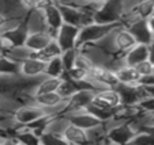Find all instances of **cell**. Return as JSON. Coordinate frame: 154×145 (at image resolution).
<instances>
[{
  "instance_id": "6da1fadb",
  "label": "cell",
  "mask_w": 154,
  "mask_h": 145,
  "mask_svg": "<svg viewBox=\"0 0 154 145\" xmlns=\"http://www.w3.org/2000/svg\"><path fill=\"white\" fill-rule=\"evenodd\" d=\"M119 25L120 23H101V22H96L94 20L91 23L81 27L78 48L86 44H96V42H98L100 39H102L105 35L109 34Z\"/></svg>"
},
{
  "instance_id": "7a4b0ae2",
  "label": "cell",
  "mask_w": 154,
  "mask_h": 145,
  "mask_svg": "<svg viewBox=\"0 0 154 145\" xmlns=\"http://www.w3.org/2000/svg\"><path fill=\"white\" fill-rule=\"evenodd\" d=\"M64 23L74 25L76 27H83L86 25L94 22V15L85 11L78 4H59Z\"/></svg>"
},
{
  "instance_id": "3957f363",
  "label": "cell",
  "mask_w": 154,
  "mask_h": 145,
  "mask_svg": "<svg viewBox=\"0 0 154 145\" xmlns=\"http://www.w3.org/2000/svg\"><path fill=\"white\" fill-rule=\"evenodd\" d=\"M124 12L123 0H105L101 10L94 15V20L101 23H122Z\"/></svg>"
},
{
  "instance_id": "277c9868",
  "label": "cell",
  "mask_w": 154,
  "mask_h": 145,
  "mask_svg": "<svg viewBox=\"0 0 154 145\" xmlns=\"http://www.w3.org/2000/svg\"><path fill=\"white\" fill-rule=\"evenodd\" d=\"M64 115L67 117L72 123H75L79 128H83L85 130L93 128V126L101 123V119L97 118L93 113L87 110V109H67L64 111Z\"/></svg>"
},
{
  "instance_id": "5b68a950",
  "label": "cell",
  "mask_w": 154,
  "mask_h": 145,
  "mask_svg": "<svg viewBox=\"0 0 154 145\" xmlns=\"http://www.w3.org/2000/svg\"><path fill=\"white\" fill-rule=\"evenodd\" d=\"M79 31H81L79 27L74 26V25L63 23L56 31L55 39L57 41V44L60 45V48L63 50L74 49V48H78Z\"/></svg>"
},
{
  "instance_id": "8992f818",
  "label": "cell",
  "mask_w": 154,
  "mask_h": 145,
  "mask_svg": "<svg viewBox=\"0 0 154 145\" xmlns=\"http://www.w3.org/2000/svg\"><path fill=\"white\" fill-rule=\"evenodd\" d=\"M93 103H96L100 107L108 109V110H116L123 105V100L116 87H106L97 91Z\"/></svg>"
},
{
  "instance_id": "52a82bcc",
  "label": "cell",
  "mask_w": 154,
  "mask_h": 145,
  "mask_svg": "<svg viewBox=\"0 0 154 145\" xmlns=\"http://www.w3.org/2000/svg\"><path fill=\"white\" fill-rule=\"evenodd\" d=\"M14 115L20 125H30L37 119H40L41 117L47 115V113L38 105H35L33 102H27V103H22L14 111Z\"/></svg>"
},
{
  "instance_id": "ba28073f",
  "label": "cell",
  "mask_w": 154,
  "mask_h": 145,
  "mask_svg": "<svg viewBox=\"0 0 154 145\" xmlns=\"http://www.w3.org/2000/svg\"><path fill=\"white\" fill-rule=\"evenodd\" d=\"M116 90L122 95L123 105L128 106H138L140 100L145 96H147L142 84H123V83H119L116 86Z\"/></svg>"
},
{
  "instance_id": "9c48e42d",
  "label": "cell",
  "mask_w": 154,
  "mask_h": 145,
  "mask_svg": "<svg viewBox=\"0 0 154 145\" xmlns=\"http://www.w3.org/2000/svg\"><path fill=\"white\" fill-rule=\"evenodd\" d=\"M112 34H113L115 46H116L117 52H119L120 54H124L127 50H130L134 45L138 44L135 37L132 35V33L128 30V27L124 26V25H122V23H120L119 26L115 27Z\"/></svg>"
},
{
  "instance_id": "30bf717a",
  "label": "cell",
  "mask_w": 154,
  "mask_h": 145,
  "mask_svg": "<svg viewBox=\"0 0 154 145\" xmlns=\"http://www.w3.org/2000/svg\"><path fill=\"white\" fill-rule=\"evenodd\" d=\"M128 30L132 33L138 44H150L154 41V33L149 25V19H137L127 25Z\"/></svg>"
},
{
  "instance_id": "8fae6325",
  "label": "cell",
  "mask_w": 154,
  "mask_h": 145,
  "mask_svg": "<svg viewBox=\"0 0 154 145\" xmlns=\"http://www.w3.org/2000/svg\"><path fill=\"white\" fill-rule=\"evenodd\" d=\"M27 12L23 0H0V15L6 19H25Z\"/></svg>"
},
{
  "instance_id": "7c38bea8",
  "label": "cell",
  "mask_w": 154,
  "mask_h": 145,
  "mask_svg": "<svg viewBox=\"0 0 154 145\" xmlns=\"http://www.w3.org/2000/svg\"><path fill=\"white\" fill-rule=\"evenodd\" d=\"M41 10H42V12H44V16H45V20H47V25H48V27H49L51 33H52L53 35H56V31L59 30V27L64 23L63 15H61L59 4L51 1V3H48L47 6Z\"/></svg>"
},
{
  "instance_id": "4fadbf2b",
  "label": "cell",
  "mask_w": 154,
  "mask_h": 145,
  "mask_svg": "<svg viewBox=\"0 0 154 145\" xmlns=\"http://www.w3.org/2000/svg\"><path fill=\"white\" fill-rule=\"evenodd\" d=\"M25 25L27 26L29 33H40V31H49V27L47 25V20L44 16L42 10H32V11L27 12V15L23 19ZM52 34V33H51ZM55 37V35H53Z\"/></svg>"
},
{
  "instance_id": "5bb4252c",
  "label": "cell",
  "mask_w": 154,
  "mask_h": 145,
  "mask_svg": "<svg viewBox=\"0 0 154 145\" xmlns=\"http://www.w3.org/2000/svg\"><path fill=\"white\" fill-rule=\"evenodd\" d=\"M96 90H90V88H82L78 90L74 96L68 100V107L67 109H87L93 103L94 96H96Z\"/></svg>"
},
{
  "instance_id": "9a60e30c",
  "label": "cell",
  "mask_w": 154,
  "mask_h": 145,
  "mask_svg": "<svg viewBox=\"0 0 154 145\" xmlns=\"http://www.w3.org/2000/svg\"><path fill=\"white\" fill-rule=\"evenodd\" d=\"M45 67L47 61H42L37 57L26 58L25 61L20 62V75L29 76V77H35V76L45 75Z\"/></svg>"
},
{
  "instance_id": "2e32d148",
  "label": "cell",
  "mask_w": 154,
  "mask_h": 145,
  "mask_svg": "<svg viewBox=\"0 0 154 145\" xmlns=\"http://www.w3.org/2000/svg\"><path fill=\"white\" fill-rule=\"evenodd\" d=\"M115 73H116L119 83H123V84H140L142 75L138 72L135 67L123 64L115 69Z\"/></svg>"
},
{
  "instance_id": "e0dca14e",
  "label": "cell",
  "mask_w": 154,
  "mask_h": 145,
  "mask_svg": "<svg viewBox=\"0 0 154 145\" xmlns=\"http://www.w3.org/2000/svg\"><path fill=\"white\" fill-rule=\"evenodd\" d=\"M147 44H137L131 48L130 50L123 54V60L127 65L131 67H137L138 64H140L142 61L147 60Z\"/></svg>"
},
{
  "instance_id": "ac0fdd59",
  "label": "cell",
  "mask_w": 154,
  "mask_h": 145,
  "mask_svg": "<svg viewBox=\"0 0 154 145\" xmlns=\"http://www.w3.org/2000/svg\"><path fill=\"white\" fill-rule=\"evenodd\" d=\"M27 37H29V30H27V26L25 25V22L22 20L14 30H11L8 34L4 35V39H6L7 45H8V49H10V48H12V46L25 45Z\"/></svg>"
},
{
  "instance_id": "d6986e66",
  "label": "cell",
  "mask_w": 154,
  "mask_h": 145,
  "mask_svg": "<svg viewBox=\"0 0 154 145\" xmlns=\"http://www.w3.org/2000/svg\"><path fill=\"white\" fill-rule=\"evenodd\" d=\"M12 134L15 136L18 144H25V145L41 144L40 134H38L33 128H30L29 125H20Z\"/></svg>"
},
{
  "instance_id": "ffe728a7",
  "label": "cell",
  "mask_w": 154,
  "mask_h": 145,
  "mask_svg": "<svg viewBox=\"0 0 154 145\" xmlns=\"http://www.w3.org/2000/svg\"><path fill=\"white\" fill-rule=\"evenodd\" d=\"M61 79L63 77H51V76H44L40 81L37 83L34 88L32 91V99L37 95H42V94L47 92H53V91H57L59 86L61 83Z\"/></svg>"
},
{
  "instance_id": "44dd1931",
  "label": "cell",
  "mask_w": 154,
  "mask_h": 145,
  "mask_svg": "<svg viewBox=\"0 0 154 145\" xmlns=\"http://www.w3.org/2000/svg\"><path fill=\"white\" fill-rule=\"evenodd\" d=\"M63 137L67 144H87L86 130L83 128H79L75 123L70 121L66 130L63 132Z\"/></svg>"
},
{
  "instance_id": "7402d4cb",
  "label": "cell",
  "mask_w": 154,
  "mask_h": 145,
  "mask_svg": "<svg viewBox=\"0 0 154 145\" xmlns=\"http://www.w3.org/2000/svg\"><path fill=\"white\" fill-rule=\"evenodd\" d=\"M87 144H112L108 137V128L104 122L86 130Z\"/></svg>"
},
{
  "instance_id": "603a6c76",
  "label": "cell",
  "mask_w": 154,
  "mask_h": 145,
  "mask_svg": "<svg viewBox=\"0 0 154 145\" xmlns=\"http://www.w3.org/2000/svg\"><path fill=\"white\" fill-rule=\"evenodd\" d=\"M53 38H55L53 34H51L49 31L29 33V37H27L25 45H27V46H29L30 49H33L34 52H38V50H42Z\"/></svg>"
},
{
  "instance_id": "cb8c5ba5",
  "label": "cell",
  "mask_w": 154,
  "mask_h": 145,
  "mask_svg": "<svg viewBox=\"0 0 154 145\" xmlns=\"http://www.w3.org/2000/svg\"><path fill=\"white\" fill-rule=\"evenodd\" d=\"M61 53H63V49H61L60 45L57 44V41L53 38L42 50L34 52L33 57H37L42 61H49L51 58H55V57H57V56H61Z\"/></svg>"
},
{
  "instance_id": "d4e9b609",
  "label": "cell",
  "mask_w": 154,
  "mask_h": 145,
  "mask_svg": "<svg viewBox=\"0 0 154 145\" xmlns=\"http://www.w3.org/2000/svg\"><path fill=\"white\" fill-rule=\"evenodd\" d=\"M0 75H20V62L7 54L0 56Z\"/></svg>"
},
{
  "instance_id": "484cf974",
  "label": "cell",
  "mask_w": 154,
  "mask_h": 145,
  "mask_svg": "<svg viewBox=\"0 0 154 145\" xmlns=\"http://www.w3.org/2000/svg\"><path fill=\"white\" fill-rule=\"evenodd\" d=\"M78 90H79V87H78V84H76V81H74L72 79L67 77V76L64 75L63 79H61L60 86H59V88H57V92L63 99L70 100Z\"/></svg>"
},
{
  "instance_id": "4316f807",
  "label": "cell",
  "mask_w": 154,
  "mask_h": 145,
  "mask_svg": "<svg viewBox=\"0 0 154 145\" xmlns=\"http://www.w3.org/2000/svg\"><path fill=\"white\" fill-rule=\"evenodd\" d=\"M44 73L47 76H51V77H63L66 75V68H64V64L61 61L60 56L47 61V67H45V72Z\"/></svg>"
},
{
  "instance_id": "83f0119b",
  "label": "cell",
  "mask_w": 154,
  "mask_h": 145,
  "mask_svg": "<svg viewBox=\"0 0 154 145\" xmlns=\"http://www.w3.org/2000/svg\"><path fill=\"white\" fill-rule=\"evenodd\" d=\"M4 54H7L8 57H11L12 60L18 61V62H22L25 61L26 58L33 57L34 54V50L30 49L27 45H19V46H12L7 50Z\"/></svg>"
},
{
  "instance_id": "f1b7e54d",
  "label": "cell",
  "mask_w": 154,
  "mask_h": 145,
  "mask_svg": "<svg viewBox=\"0 0 154 145\" xmlns=\"http://www.w3.org/2000/svg\"><path fill=\"white\" fill-rule=\"evenodd\" d=\"M154 0H140L139 3L131 10V12L139 19H149L153 15Z\"/></svg>"
},
{
  "instance_id": "f546056e",
  "label": "cell",
  "mask_w": 154,
  "mask_h": 145,
  "mask_svg": "<svg viewBox=\"0 0 154 145\" xmlns=\"http://www.w3.org/2000/svg\"><path fill=\"white\" fill-rule=\"evenodd\" d=\"M130 144H137V145H154V132L150 129H142V130L137 132L135 136L132 137Z\"/></svg>"
},
{
  "instance_id": "4dcf8cb0",
  "label": "cell",
  "mask_w": 154,
  "mask_h": 145,
  "mask_svg": "<svg viewBox=\"0 0 154 145\" xmlns=\"http://www.w3.org/2000/svg\"><path fill=\"white\" fill-rule=\"evenodd\" d=\"M78 53H79V48L63 50L60 57L64 64V68H66V72H68L70 69H72L75 67V61H76V57H78Z\"/></svg>"
},
{
  "instance_id": "1f68e13d",
  "label": "cell",
  "mask_w": 154,
  "mask_h": 145,
  "mask_svg": "<svg viewBox=\"0 0 154 145\" xmlns=\"http://www.w3.org/2000/svg\"><path fill=\"white\" fill-rule=\"evenodd\" d=\"M40 140H41V144H45V145L67 144L63 136L56 134V133H53V132H48V130H44L42 133L40 134Z\"/></svg>"
},
{
  "instance_id": "d6a6232c",
  "label": "cell",
  "mask_w": 154,
  "mask_h": 145,
  "mask_svg": "<svg viewBox=\"0 0 154 145\" xmlns=\"http://www.w3.org/2000/svg\"><path fill=\"white\" fill-rule=\"evenodd\" d=\"M135 68H137V71L142 76H147V75L154 73V64H153V62H150L149 60L142 61V62H140V64H138Z\"/></svg>"
},
{
  "instance_id": "836d02e7",
  "label": "cell",
  "mask_w": 154,
  "mask_h": 145,
  "mask_svg": "<svg viewBox=\"0 0 154 145\" xmlns=\"http://www.w3.org/2000/svg\"><path fill=\"white\" fill-rule=\"evenodd\" d=\"M48 3H51V0H23V4L27 8V11L44 8Z\"/></svg>"
},
{
  "instance_id": "e575fe53",
  "label": "cell",
  "mask_w": 154,
  "mask_h": 145,
  "mask_svg": "<svg viewBox=\"0 0 154 145\" xmlns=\"http://www.w3.org/2000/svg\"><path fill=\"white\" fill-rule=\"evenodd\" d=\"M140 109H142L143 111H147V113H154V96H145V98L140 100L139 105Z\"/></svg>"
},
{
  "instance_id": "d590c367",
  "label": "cell",
  "mask_w": 154,
  "mask_h": 145,
  "mask_svg": "<svg viewBox=\"0 0 154 145\" xmlns=\"http://www.w3.org/2000/svg\"><path fill=\"white\" fill-rule=\"evenodd\" d=\"M147 60L154 64V41L150 42L147 46Z\"/></svg>"
},
{
  "instance_id": "8d00e7d4",
  "label": "cell",
  "mask_w": 154,
  "mask_h": 145,
  "mask_svg": "<svg viewBox=\"0 0 154 145\" xmlns=\"http://www.w3.org/2000/svg\"><path fill=\"white\" fill-rule=\"evenodd\" d=\"M7 49H8V45H7L4 37H0V56L4 54L7 52Z\"/></svg>"
},
{
  "instance_id": "74e56055",
  "label": "cell",
  "mask_w": 154,
  "mask_h": 145,
  "mask_svg": "<svg viewBox=\"0 0 154 145\" xmlns=\"http://www.w3.org/2000/svg\"><path fill=\"white\" fill-rule=\"evenodd\" d=\"M52 3L56 4H76L78 0H51Z\"/></svg>"
},
{
  "instance_id": "f35d334b",
  "label": "cell",
  "mask_w": 154,
  "mask_h": 145,
  "mask_svg": "<svg viewBox=\"0 0 154 145\" xmlns=\"http://www.w3.org/2000/svg\"><path fill=\"white\" fill-rule=\"evenodd\" d=\"M143 88H145L146 94L150 96H154V86H143Z\"/></svg>"
},
{
  "instance_id": "ab89813d",
  "label": "cell",
  "mask_w": 154,
  "mask_h": 145,
  "mask_svg": "<svg viewBox=\"0 0 154 145\" xmlns=\"http://www.w3.org/2000/svg\"><path fill=\"white\" fill-rule=\"evenodd\" d=\"M149 25H150L151 30H153V33H154V15H151V16L149 18Z\"/></svg>"
},
{
  "instance_id": "60d3db41",
  "label": "cell",
  "mask_w": 154,
  "mask_h": 145,
  "mask_svg": "<svg viewBox=\"0 0 154 145\" xmlns=\"http://www.w3.org/2000/svg\"><path fill=\"white\" fill-rule=\"evenodd\" d=\"M4 19H6V18H4V16H2V15H0V25H2V23H3V22H4Z\"/></svg>"
},
{
  "instance_id": "b9f144b4",
  "label": "cell",
  "mask_w": 154,
  "mask_h": 145,
  "mask_svg": "<svg viewBox=\"0 0 154 145\" xmlns=\"http://www.w3.org/2000/svg\"><path fill=\"white\" fill-rule=\"evenodd\" d=\"M150 130H151V132H154V126H153V128H150Z\"/></svg>"
},
{
  "instance_id": "7bdbcfd3",
  "label": "cell",
  "mask_w": 154,
  "mask_h": 145,
  "mask_svg": "<svg viewBox=\"0 0 154 145\" xmlns=\"http://www.w3.org/2000/svg\"><path fill=\"white\" fill-rule=\"evenodd\" d=\"M2 133H4V132H3V130H2V129H0V134H2Z\"/></svg>"
},
{
  "instance_id": "ee69618b",
  "label": "cell",
  "mask_w": 154,
  "mask_h": 145,
  "mask_svg": "<svg viewBox=\"0 0 154 145\" xmlns=\"http://www.w3.org/2000/svg\"><path fill=\"white\" fill-rule=\"evenodd\" d=\"M153 15H154V8H153Z\"/></svg>"
}]
</instances>
